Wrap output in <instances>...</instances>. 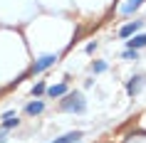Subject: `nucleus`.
Masks as SVG:
<instances>
[{
  "label": "nucleus",
  "mask_w": 146,
  "mask_h": 143,
  "mask_svg": "<svg viewBox=\"0 0 146 143\" xmlns=\"http://www.w3.org/2000/svg\"><path fill=\"white\" fill-rule=\"evenodd\" d=\"M60 109L67 113H84L87 111V99L82 91H67L64 99L60 101Z\"/></svg>",
  "instance_id": "f257e3e1"
},
{
  "label": "nucleus",
  "mask_w": 146,
  "mask_h": 143,
  "mask_svg": "<svg viewBox=\"0 0 146 143\" xmlns=\"http://www.w3.org/2000/svg\"><path fill=\"white\" fill-rule=\"evenodd\" d=\"M60 62V54H45V57H40V59H35L30 64V69L25 72L27 76H35V74H40V72H45L47 67H52V64H57Z\"/></svg>",
  "instance_id": "f03ea898"
},
{
  "label": "nucleus",
  "mask_w": 146,
  "mask_h": 143,
  "mask_svg": "<svg viewBox=\"0 0 146 143\" xmlns=\"http://www.w3.org/2000/svg\"><path fill=\"white\" fill-rule=\"evenodd\" d=\"M141 27H144V20H134V22H126V25H121V27H119V37H121V40H129L131 35H136Z\"/></svg>",
  "instance_id": "7ed1b4c3"
},
{
  "label": "nucleus",
  "mask_w": 146,
  "mask_h": 143,
  "mask_svg": "<svg viewBox=\"0 0 146 143\" xmlns=\"http://www.w3.org/2000/svg\"><path fill=\"white\" fill-rule=\"evenodd\" d=\"M69 91V76L64 79V82H60V84H52V86H47V96H52V99H60V96H64Z\"/></svg>",
  "instance_id": "20e7f679"
},
{
  "label": "nucleus",
  "mask_w": 146,
  "mask_h": 143,
  "mask_svg": "<svg viewBox=\"0 0 146 143\" xmlns=\"http://www.w3.org/2000/svg\"><path fill=\"white\" fill-rule=\"evenodd\" d=\"M144 82H146V79H144V76H141V74L131 76L129 82H126V94H129V96L134 99V96H136V94H139V91H141V86H144Z\"/></svg>",
  "instance_id": "39448f33"
},
{
  "label": "nucleus",
  "mask_w": 146,
  "mask_h": 143,
  "mask_svg": "<svg viewBox=\"0 0 146 143\" xmlns=\"http://www.w3.org/2000/svg\"><path fill=\"white\" fill-rule=\"evenodd\" d=\"M126 47H129V49H144L146 47V32H141V35H131L129 40H126Z\"/></svg>",
  "instance_id": "423d86ee"
},
{
  "label": "nucleus",
  "mask_w": 146,
  "mask_h": 143,
  "mask_svg": "<svg viewBox=\"0 0 146 143\" xmlns=\"http://www.w3.org/2000/svg\"><path fill=\"white\" fill-rule=\"evenodd\" d=\"M42 111H45V101H40V99H35V101H30V104L25 106V113L27 116H40Z\"/></svg>",
  "instance_id": "0eeeda50"
},
{
  "label": "nucleus",
  "mask_w": 146,
  "mask_h": 143,
  "mask_svg": "<svg viewBox=\"0 0 146 143\" xmlns=\"http://www.w3.org/2000/svg\"><path fill=\"white\" fill-rule=\"evenodd\" d=\"M82 131H69V133H64V136H60V138H54V141H50V143H74V141H82Z\"/></svg>",
  "instance_id": "6e6552de"
},
{
  "label": "nucleus",
  "mask_w": 146,
  "mask_h": 143,
  "mask_svg": "<svg viewBox=\"0 0 146 143\" xmlns=\"http://www.w3.org/2000/svg\"><path fill=\"white\" fill-rule=\"evenodd\" d=\"M20 126V119H17L15 111H5L3 113V128H15Z\"/></svg>",
  "instance_id": "1a4fd4ad"
},
{
  "label": "nucleus",
  "mask_w": 146,
  "mask_h": 143,
  "mask_svg": "<svg viewBox=\"0 0 146 143\" xmlns=\"http://www.w3.org/2000/svg\"><path fill=\"white\" fill-rule=\"evenodd\" d=\"M141 5H144V0H129V3L121 8V13H124V15H131V13H136Z\"/></svg>",
  "instance_id": "9d476101"
},
{
  "label": "nucleus",
  "mask_w": 146,
  "mask_h": 143,
  "mask_svg": "<svg viewBox=\"0 0 146 143\" xmlns=\"http://www.w3.org/2000/svg\"><path fill=\"white\" fill-rule=\"evenodd\" d=\"M89 69H92V74H102V72H107V69H109V64L104 59H97V62H92V67H89Z\"/></svg>",
  "instance_id": "9b49d317"
},
{
  "label": "nucleus",
  "mask_w": 146,
  "mask_h": 143,
  "mask_svg": "<svg viewBox=\"0 0 146 143\" xmlns=\"http://www.w3.org/2000/svg\"><path fill=\"white\" fill-rule=\"evenodd\" d=\"M121 59H126V62H136L139 59V49H124V54H121Z\"/></svg>",
  "instance_id": "f8f14e48"
},
{
  "label": "nucleus",
  "mask_w": 146,
  "mask_h": 143,
  "mask_svg": "<svg viewBox=\"0 0 146 143\" xmlns=\"http://www.w3.org/2000/svg\"><path fill=\"white\" fill-rule=\"evenodd\" d=\"M45 91H47V84L45 82H37L35 86H32V96H42Z\"/></svg>",
  "instance_id": "ddd939ff"
},
{
  "label": "nucleus",
  "mask_w": 146,
  "mask_h": 143,
  "mask_svg": "<svg viewBox=\"0 0 146 143\" xmlns=\"http://www.w3.org/2000/svg\"><path fill=\"white\" fill-rule=\"evenodd\" d=\"M97 47H99V42H97V40H92V42H89L84 49H87V54H92V52H97Z\"/></svg>",
  "instance_id": "4468645a"
},
{
  "label": "nucleus",
  "mask_w": 146,
  "mask_h": 143,
  "mask_svg": "<svg viewBox=\"0 0 146 143\" xmlns=\"http://www.w3.org/2000/svg\"><path fill=\"white\" fill-rule=\"evenodd\" d=\"M0 131H3V126H0Z\"/></svg>",
  "instance_id": "2eb2a0df"
}]
</instances>
